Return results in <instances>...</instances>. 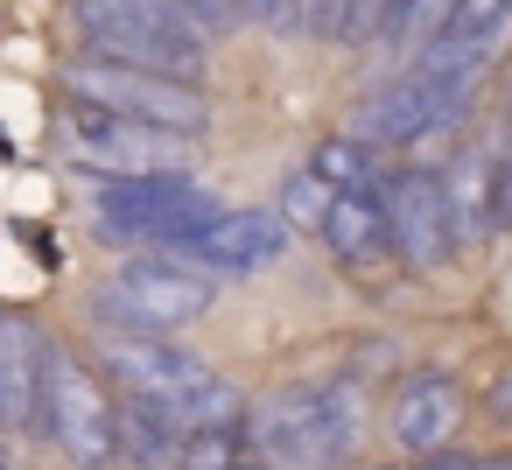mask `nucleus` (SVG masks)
Listing matches in <instances>:
<instances>
[{
    "instance_id": "obj_25",
    "label": "nucleus",
    "mask_w": 512,
    "mask_h": 470,
    "mask_svg": "<svg viewBox=\"0 0 512 470\" xmlns=\"http://www.w3.org/2000/svg\"><path fill=\"white\" fill-rule=\"evenodd\" d=\"M253 15H288V22H302V0H253Z\"/></svg>"
},
{
    "instance_id": "obj_13",
    "label": "nucleus",
    "mask_w": 512,
    "mask_h": 470,
    "mask_svg": "<svg viewBox=\"0 0 512 470\" xmlns=\"http://www.w3.org/2000/svg\"><path fill=\"white\" fill-rule=\"evenodd\" d=\"M456 421H463V386H456L449 372H414V379L393 393V407H386L393 442L414 449V456H435V449L456 435Z\"/></svg>"
},
{
    "instance_id": "obj_1",
    "label": "nucleus",
    "mask_w": 512,
    "mask_h": 470,
    "mask_svg": "<svg viewBox=\"0 0 512 470\" xmlns=\"http://www.w3.org/2000/svg\"><path fill=\"white\" fill-rule=\"evenodd\" d=\"M78 36L92 57L169 71V78H204V36L211 22L190 0H78Z\"/></svg>"
},
{
    "instance_id": "obj_12",
    "label": "nucleus",
    "mask_w": 512,
    "mask_h": 470,
    "mask_svg": "<svg viewBox=\"0 0 512 470\" xmlns=\"http://www.w3.org/2000/svg\"><path fill=\"white\" fill-rule=\"evenodd\" d=\"M449 204H456V239L463 246H484L498 225H505V197H512V155L491 148V141H470L449 169Z\"/></svg>"
},
{
    "instance_id": "obj_8",
    "label": "nucleus",
    "mask_w": 512,
    "mask_h": 470,
    "mask_svg": "<svg viewBox=\"0 0 512 470\" xmlns=\"http://www.w3.org/2000/svg\"><path fill=\"white\" fill-rule=\"evenodd\" d=\"M162 253L197 267V274L239 281V274H260V267H274L288 253V211H218V218L176 232Z\"/></svg>"
},
{
    "instance_id": "obj_15",
    "label": "nucleus",
    "mask_w": 512,
    "mask_h": 470,
    "mask_svg": "<svg viewBox=\"0 0 512 470\" xmlns=\"http://www.w3.org/2000/svg\"><path fill=\"white\" fill-rule=\"evenodd\" d=\"M43 337L22 316H0V421L8 428H36L43 407Z\"/></svg>"
},
{
    "instance_id": "obj_16",
    "label": "nucleus",
    "mask_w": 512,
    "mask_h": 470,
    "mask_svg": "<svg viewBox=\"0 0 512 470\" xmlns=\"http://www.w3.org/2000/svg\"><path fill=\"white\" fill-rule=\"evenodd\" d=\"M183 449H190V421L162 400H127L120 407V463L127 470H183Z\"/></svg>"
},
{
    "instance_id": "obj_26",
    "label": "nucleus",
    "mask_w": 512,
    "mask_h": 470,
    "mask_svg": "<svg viewBox=\"0 0 512 470\" xmlns=\"http://www.w3.org/2000/svg\"><path fill=\"white\" fill-rule=\"evenodd\" d=\"M232 470H274V463H246V456H239V463H232Z\"/></svg>"
},
{
    "instance_id": "obj_24",
    "label": "nucleus",
    "mask_w": 512,
    "mask_h": 470,
    "mask_svg": "<svg viewBox=\"0 0 512 470\" xmlns=\"http://www.w3.org/2000/svg\"><path fill=\"white\" fill-rule=\"evenodd\" d=\"M428 470H512V463H484V456H442V463H428Z\"/></svg>"
},
{
    "instance_id": "obj_18",
    "label": "nucleus",
    "mask_w": 512,
    "mask_h": 470,
    "mask_svg": "<svg viewBox=\"0 0 512 470\" xmlns=\"http://www.w3.org/2000/svg\"><path fill=\"white\" fill-rule=\"evenodd\" d=\"M316 169H323L337 190H365V197L386 183L379 162H372V141H365V134H351V141H323V148H316Z\"/></svg>"
},
{
    "instance_id": "obj_3",
    "label": "nucleus",
    "mask_w": 512,
    "mask_h": 470,
    "mask_svg": "<svg viewBox=\"0 0 512 470\" xmlns=\"http://www.w3.org/2000/svg\"><path fill=\"white\" fill-rule=\"evenodd\" d=\"M211 302H218V274H197V267H183V260L162 253V260H127L99 288L92 316L113 337H169V330L197 323Z\"/></svg>"
},
{
    "instance_id": "obj_20",
    "label": "nucleus",
    "mask_w": 512,
    "mask_h": 470,
    "mask_svg": "<svg viewBox=\"0 0 512 470\" xmlns=\"http://www.w3.org/2000/svg\"><path fill=\"white\" fill-rule=\"evenodd\" d=\"M246 442H253V428H246V421H204V428H190L183 470H232Z\"/></svg>"
},
{
    "instance_id": "obj_5",
    "label": "nucleus",
    "mask_w": 512,
    "mask_h": 470,
    "mask_svg": "<svg viewBox=\"0 0 512 470\" xmlns=\"http://www.w3.org/2000/svg\"><path fill=\"white\" fill-rule=\"evenodd\" d=\"M64 85H71V99H92V106H106V113L169 127V134H204V120H211V106L197 99L190 78L141 71V64H113V57H78V64H64Z\"/></svg>"
},
{
    "instance_id": "obj_17",
    "label": "nucleus",
    "mask_w": 512,
    "mask_h": 470,
    "mask_svg": "<svg viewBox=\"0 0 512 470\" xmlns=\"http://www.w3.org/2000/svg\"><path fill=\"white\" fill-rule=\"evenodd\" d=\"M505 15H512V0H456L449 29L428 43V64H435V71H463V64H477V50L505 29Z\"/></svg>"
},
{
    "instance_id": "obj_7",
    "label": "nucleus",
    "mask_w": 512,
    "mask_h": 470,
    "mask_svg": "<svg viewBox=\"0 0 512 470\" xmlns=\"http://www.w3.org/2000/svg\"><path fill=\"white\" fill-rule=\"evenodd\" d=\"M463 106H470V64L463 71H435V64H421V71H407V78H393L386 92H372L365 106H358V134L379 148H407V141H428V134H442V127H456L463 120Z\"/></svg>"
},
{
    "instance_id": "obj_21",
    "label": "nucleus",
    "mask_w": 512,
    "mask_h": 470,
    "mask_svg": "<svg viewBox=\"0 0 512 470\" xmlns=\"http://www.w3.org/2000/svg\"><path fill=\"white\" fill-rule=\"evenodd\" d=\"M302 22H309L316 36H337V43H365V36H372L365 0H302Z\"/></svg>"
},
{
    "instance_id": "obj_22",
    "label": "nucleus",
    "mask_w": 512,
    "mask_h": 470,
    "mask_svg": "<svg viewBox=\"0 0 512 470\" xmlns=\"http://www.w3.org/2000/svg\"><path fill=\"white\" fill-rule=\"evenodd\" d=\"M456 15V0H400V22H393V43H414V36H442Z\"/></svg>"
},
{
    "instance_id": "obj_19",
    "label": "nucleus",
    "mask_w": 512,
    "mask_h": 470,
    "mask_svg": "<svg viewBox=\"0 0 512 470\" xmlns=\"http://www.w3.org/2000/svg\"><path fill=\"white\" fill-rule=\"evenodd\" d=\"M330 204H337V183H330L316 162H309V169H295V176L281 183V211H288V225H309V232H323Z\"/></svg>"
},
{
    "instance_id": "obj_11",
    "label": "nucleus",
    "mask_w": 512,
    "mask_h": 470,
    "mask_svg": "<svg viewBox=\"0 0 512 470\" xmlns=\"http://www.w3.org/2000/svg\"><path fill=\"white\" fill-rule=\"evenodd\" d=\"M106 372H113L127 393L162 400V407H176V414L211 386V365L190 358V351L169 344V337H113V344H106Z\"/></svg>"
},
{
    "instance_id": "obj_2",
    "label": "nucleus",
    "mask_w": 512,
    "mask_h": 470,
    "mask_svg": "<svg viewBox=\"0 0 512 470\" xmlns=\"http://www.w3.org/2000/svg\"><path fill=\"white\" fill-rule=\"evenodd\" d=\"M246 428L274 470H330L351 456L365 407L344 379H309V386H281L274 400H260V414Z\"/></svg>"
},
{
    "instance_id": "obj_6",
    "label": "nucleus",
    "mask_w": 512,
    "mask_h": 470,
    "mask_svg": "<svg viewBox=\"0 0 512 470\" xmlns=\"http://www.w3.org/2000/svg\"><path fill=\"white\" fill-rule=\"evenodd\" d=\"M92 218L113 239H155L169 246L176 232L218 218V197L190 176V169H162V176H106L92 190Z\"/></svg>"
},
{
    "instance_id": "obj_10",
    "label": "nucleus",
    "mask_w": 512,
    "mask_h": 470,
    "mask_svg": "<svg viewBox=\"0 0 512 470\" xmlns=\"http://www.w3.org/2000/svg\"><path fill=\"white\" fill-rule=\"evenodd\" d=\"M386 211H393V239L407 253V267H442L463 239H456V204H449V176L442 169H407L386 183Z\"/></svg>"
},
{
    "instance_id": "obj_4",
    "label": "nucleus",
    "mask_w": 512,
    "mask_h": 470,
    "mask_svg": "<svg viewBox=\"0 0 512 470\" xmlns=\"http://www.w3.org/2000/svg\"><path fill=\"white\" fill-rule=\"evenodd\" d=\"M36 428L78 463V470H106L120 456V407L106 400V386L71 358V351H43V407Z\"/></svg>"
},
{
    "instance_id": "obj_9",
    "label": "nucleus",
    "mask_w": 512,
    "mask_h": 470,
    "mask_svg": "<svg viewBox=\"0 0 512 470\" xmlns=\"http://www.w3.org/2000/svg\"><path fill=\"white\" fill-rule=\"evenodd\" d=\"M64 134H71V162L106 169V176H162V169H183V141L169 127L106 113L92 99H71V127Z\"/></svg>"
},
{
    "instance_id": "obj_14",
    "label": "nucleus",
    "mask_w": 512,
    "mask_h": 470,
    "mask_svg": "<svg viewBox=\"0 0 512 470\" xmlns=\"http://www.w3.org/2000/svg\"><path fill=\"white\" fill-rule=\"evenodd\" d=\"M316 239H323L351 274H379L386 253H400V239H393V211H386L379 197H365V190H337V204H330V218H323Z\"/></svg>"
},
{
    "instance_id": "obj_23",
    "label": "nucleus",
    "mask_w": 512,
    "mask_h": 470,
    "mask_svg": "<svg viewBox=\"0 0 512 470\" xmlns=\"http://www.w3.org/2000/svg\"><path fill=\"white\" fill-rule=\"evenodd\" d=\"M190 8H197L211 29H225V22H239V15H246V0H190Z\"/></svg>"
}]
</instances>
